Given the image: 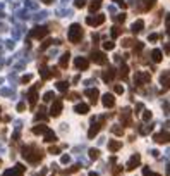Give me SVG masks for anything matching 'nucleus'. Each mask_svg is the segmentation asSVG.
Masks as SVG:
<instances>
[{
    "label": "nucleus",
    "mask_w": 170,
    "mask_h": 176,
    "mask_svg": "<svg viewBox=\"0 0 170 176\" xmlns=\"http://www.w3.org/2000/svg\"><path fill=\"white\" fill-rule=\"evenodd\" d=\"M43 150L40 147H36V145H26V147H22V157L26 159L29 164H38V162L43 159Z\"/></svg>",
    "instance_id": "f257e3e1"
},
{
    "label": "nucleus",
    "mask_w": 170,
    "mask_h": 176,
    "mask_svg": "<svg viewBox=\"0 0 170 176\" xmlns=\"http://www.w3.org/2000/svg\"><path fill=\"white\" fill-rule=\"evenodd\" d=\"M82 36H84V29L79 26V24H72L71 26V29H69V42L71 43H79L82 40Z\"/></svg>",
    "instance_id": "f03ea898"
},
{
    "label": "nucleus",
    "mask_w": 170,
    "mask_h": 176,
    "mask_svg": "<svg viewBox=\"0 0 170 176\" xmlns=\"http://www.w3.org/2000/svg\"><path fill=\"white\" fill-rule=\"evenodd\" d=\"M48 35V28L47 26H36V28L31 31V38H36V40H43L45 36Z\"/></svg>",
    "instance_id": "7ed1b4c3"
},
{
    "label": "nucleus",
    "mask_w": 170,
    "mask_h": 176,
    "mask_svg": "<svg viewBox=\"0 0 170 176\" xmlns=\"http://www.w3.org/2000/svg\"><path fill=\"white\" fill-rule=\"evenodd\" d=\"M24 171H26V168L22 164H16L12 169H7L2 176H24Z\"/></svg>",
    "instance_id": "20e7f679"
},
{
    "label": "nucleus",
    "mask_w": 170,
    "mask_h": 176,
    "mask_svg": "<svg viewBox=\"0 0 170 176\" xmlns=\"http://www.w3.org/2000/svg\"><path fill=\"white\" fill-rule=\"evenodd\" d=\"M91 61L95 64H107V55L103 54V52H100V50H95V52H91Z\"/></svg>",
    "instance_id": "39448f33"
},
{
    "label": "nucleus",
    "mask_w": 170,
    "mask_h": 176,
    "mask_svg": "<svg viewBox=\"0 0 170 176\" xmlns=\"http://www.w3.org/2000/svg\"><path fill=\"white\" fill-rule=\"evenodd\" d=\"M38 86H40V85H34L33 88L29 90V93H27V99H29V106H31V109H33V107L36 106V102H38Z\"/></svg>",
    "instance_id": "423d86ee"
},
{
    "label": "nucleus",
    "mask_w": 170,
    "mask_h": 176,
    "mask_svg": "<svg viewBox=\"0 0 170 176\" xmlns=\"http://www.w3.org/2000/svg\"><path fill=\"white\" fill-rule=\"evenodd\" d=\"M139 166H141V155L134 154L129 161H127V169H129V171H134V169L139 168Z\"/></svg>",
    "instance_id": "0eeeda50"
},
{
    "label": "nucleus",
    "mask_w": 170,
    "mask_h": 176,
    "mask_svg": "<svg viewBox=\"0 0 170 176\" xmlns=\"http://www.w3.org/2000/svg\"><path fill=\"white\" fill-rule=\"evenodd\" d=\"M74 66H76V67H77L79 71L88 69V66H89L88 57H76V59H74Z\"/></svg>",
    "instance_id": "6e6552de"
},
{
    "label": "nucleus",
    "mask_w": 170,
    "mask_h": 176,
    "mask_svg": "<svg viewBox=\"0 0 170 176\" xmlns=\"http://www.w3.org/2000/svg\"><path fill=\"white\" fill-rule=\"evenodd\" d=\"M62 100H53V104H52V107H50V116H53V118H57L59 114L62 112Z\"/></svg>",
    "instance_id": "1a4fd4ad"
},
{
    "label": "nucleus",
    "mask_w": 170,
    "mask_h": 176,
    "mask_svg": "<svg viewBox=\"0 0 170 176\" xmlns=\"http://www.w3.org/2000/svg\"><path fill=\"white\" fill-rule=\"evenodd\" d=\"M103 123H105V119H100L98 123H95L93 126L89 128V130H88V136H89V138H95L96 133H98V131L103 128Z\"/></svg>",
    "instance_id": "9d476101"
},
{
    "label": "nucleus",
    "mask_w": 170,
    "mask_h": 176,
    "mask_svg": "<svg viewBox=\"0 0 170 176\" xmlns=\"http://www.w3.org/2000/svg\"><path fill=\"white\" fill-rule=\"evenodd\" d=\"M102 104L107 107V109H112V107L115 106V97H114L112 93H105L102 97Z\"/></svg>",
    "instance_id": "9b49d317"
},
{
    "label": "nucleus",
    "mask_w": 170,
    "mask_h": 176,
    "mask_svg": "<svg viewBox=\"0 0 170 176\" xmlns=\"http://www.w3.org/2000/svg\"><path fill=\"white\" fill-rule=\"evenodd\" d=\"M150 73H136V76H134V81L136 85H143V83H150Z\"/></svg>",
    "instance_id": "f8f14e48"
},
{
    "label": "nucleus",
    "mask_w": 170,
    "mask_h": 176,
    "mask_svg": "<svg viewBox=\"0 0 170 176\" xmlns=\"http://www.w3.org/2000/svg\"><path fill=\"white\" fill-rule=\"evenodd\" d=\"M153 140L157 142V143H167V142L170 140V133H167V131L155 133V135H153Z\"/></svg>",
    "instance_id": "ddd939ff"
},
{
    "label": "nucleus",
    "mask_w": 170,
    "mask_h": 176,
    "mask_svg": "<svg viewBox=\"0 0 170 176\" xmlns=\"http://www.w3.org/2000/svg\"><path fill=\"white\" fill-rule=\"evenodd\" d=\"M103 21H105V16L103 14H96V16H93V17H88V19H86V22H88L89 26H100Z\"/></svg>",
    "instance_id": "4468645a"
},
{
    "label": "nucleus",
    "mask_w": 170,
    "mask_h": 176,
    "mask_svg": "<svg viewBox=\"0 0 170 176\" xmlns=\"http://www.w3.org/2000/svg\"><path fill=\"white\" fill-rule=\"evenodd\" d=\"M40 74H41V79H50V78L53 76V69H48V67H45V66H41Z\"/></svg>",
    "instance_id": "2eb2a0df"
},
{
    "label": "nucleus",
    "mask_w": 170,
    "mask_h": 176,
    "mask_svg": "<svg viewBox=\"0 0 170 176\" xmlns=\"http://www.w3.org/2000/svg\"><path fill=\"white\" fill-rule=\"evenodd\" d=\"M155 5V0H141V4H139V9L143 10V12H148L151 7Z\"/></svg>",
    "instance_id": "dca6fc26"
},
{
    "label": "nucleus",
    "mask_w": 170,
    "mask_h": 176,
    "mask_svg": "<svg viewBox=\"0 0 170 176\" xmlns=\"http://www.w3.org/2000/svg\"><path fill=\"white\" fill-rule=\"evenodd\" d=\"M120 121H122L124 126H129L131 124V109H125V111L120 114Z\"/></svg>",
    "instance_id": "f3484780"
},
{
    "label": "nucleus",
    "mask_w": 170,
    "mask_h": 176,
    "mask_svg": "<svg viewBox=\"0 0 170 176\" xmlns=\"http://www.w3.org/2000/svg\"><path fill=\"white\" fill-rule=\"evenodd\" d=\"M74 112H77V114H88L89 112V106H88V104H84V102H81V104H77V106L74 107Z\"/></svg>",
    "instance_id": "a211bd4d"
},
{
    "label": "nucleus",
    "mask_w": 170,
    "mask_h": 176,
    "mask_svg": "<svg viewBox=\"0 0 170 176\" xmlns=\"http://www.w3.org/2000/svg\"><path fill=\"white\" fill-rule=\"evenodd\" d=\"M48 130H50V128H48L47 124H38V126H33L31 131H33V135H45Z\"/></svg>",
    "instance_id": "6ab92c4d"
},
{
    "label": "nucleus",
    "mask_w": 170,
    "mask_h": 176,
    "mask_svg": "<svg viewBox=\"0 0 170 176\" xmlns=\"http://www.w3.org/2000/svg\"><path fill=\"white\" fill-rule=\"evenodd\" d=\"M151 59H153V62H162V59H163V54H162V50L155 49L153 52H151Z\"/></svg>",
    "instance_id": "aec40b11"
},
{
    "label": "nucleus",
    "mask_w": 170,
    "mask_h": 176,
    "mask_svg": "<svg viewBox=\"0 0 170 176\" xmlns=\"http://www.w3.org/2000/svg\"><path fill=\"white\" fill-rule=\"evenodd\" d=\"M69 59H71V54H69V52H65V54L60 57V61H59V66H60L62 69H65V67L69 66Z\"/></svg>",
    "instance_id": "412c9836"
},
{
    "label": "nucleus",
    "mask_w": 170,
    "mask_h": 176,
    "mask_svg": "<svg viewBox=\"0 0 170 176\" xmlns=\"http://www.w3.org/2000/svg\"><path fill=\"white\" fill-rule=\"evenodd\" d=\"M98 95H100V92H98L96 88L86 90V97H89V99H91V102H96V100H98Z\"/></svg>",
    "instance_id": "4be33fe9"
},
{
    "label": "nucleus",
    "mask_w": 170,
    "mask_h": 176,
    "mask_svg": "<svg viewBox=\"0 0 170 176\" xmlns=\"http://www.w3.org/2000/svg\"><path fill=\"white\" fill-rule=\"evenodd\" d=\"M120 147H122V143L119 140H112L108 143V150L110 152H117V150H120Z\"/></svg>",
    "instance_id": "5701e85b"
},
{
    "label": "nucleus",
    "mask_w": 170,
    "mask_h": 176,
    "mask_svg": "<svg viewBox=\"0 0 170 176\" xmlns=\"http://www.w3.org/2000/svg\"><path fill=\"white\" fill-rule=\"evenodd\" d=\"M43 136H45V142H48V143H53V142H57V135H55L52 130H48Z\"/></svg>",
    "instance_id": "b1692460"
},
{
    "label": "nucleus",
    "mask_w": 170,
    "mask_h": 176,
    "mask_svg": "<svg viewBox=\"0 0 170 176\" xmlns=\"http://www.w3.org/2000/svg\"><path fill=\"white\" fill-rule=\"evenodd\" d=\"M102 7V0H93L91 4L88 5V9H89V12H96L98 9Z\"/></svg>",
    "instance_id": "393cba45"
},
{
    "label": "nucleus",
    "mask_w": 170,
    "mask_h": 176,
    "mask_svg": "<svg viewBox=\"0 0 170 176\" xmlns=\"http://www.w3.org/2000/svg\"><path fill=\"white\" fill-rule=\"evenodd\" d=\"M144 28V22H143V19H137L134 24H132V33H139L141 29Z\"/></svg>",
    "instance_id": "a878e982"
},
{
    "label": "nucleus",
    "mask_w": 170,
    "mask_h": 176,
    "mask_svg": "<svg viewBox=\"0 0 170 176\" xmlns=\"http://www.w3.org/2000/svg\"><path fill=\"white\" fill-rule=\"evenodd\" d=\"M112 76H115V69H108L107 73H103V79H105L107 83L112 81Z\"/></svg>",
    "instance_id": "bb28decb"
},
{
    "label": "nucleus",
    "mask_w": 170,
    "mask_h": 176,
    "mask_svg": "<svg viewBox=\"0 0 170 176\" xmlns=\"http://www.w3.org/2000/svg\"><path fill=\"white\" fill-rule=\"evenodd\" d=\"M57 90H59V92H67L69 83L67 81H59V83H57Z\"/></svg>",
    "instance_id": "cd10ccee"
},
{
    "label": "nucleus",
    "mask_w": 170,
    "mask_h": 176,
    "mask_svg": "<svg viewBox=\"0 0 170 176\" xmlns=\"http://www.w3.org/2000/svg\"><path fill=\"white\" fill-rule=\"evenodd\" d=\"M143 176H162V175H158V173H153L150 168H143Z\"/></svg>",
    "instance_id": "c85d7f7f"
},
{
    "label": "nucleus",
    "mask_w": 170,
    "mask_h": 176,
    "mask_svg": "<svg viewBox=\"0 0 170 176\" xmlns=\"http://www.w3.org/2000/svg\"><path fill=\"white\" fill-rule=\"evenodd\" d=\"M53 92H47L45 93V95H43V102H52V100H53Z\"/></svg>",
    "instance_id": "c756f323"
},
{
    "label": "nucleus",
    "mask_w": 170,
    "mask_h": 176,
    "mask_svg": "<svg viewBox=\"0 0 170 176\" xmlns=\"http://www.w3.org/2000/svg\"><path fill=\"white\" fill-rule=\"evenodd\" d=\"M98 155H100V150H98V148H89V157H91V159H98Z\"/></svg>",
    "instance_id": "7c9ffc66"
},
{
    "label": "nucleus",
    "mask_w": 170,
    "mask_h": 176,
    "mask_svg": "<svg viewBox=\"0 0 170 176\" xmlns=\"http://www.w3.org/2000/svg\"><path fill=\"white\" fill-rule=\"evenodd\" d=\"M112 133L117 135V136H122V135H124V130H122V128H119V126H114V128H112Z\"/></svg>",
    "instance_id": "2f4dec72"
},
{
    "label": "nucleus",
    "mask_w": 170,
    "mask_h": 176,
    "mask_svg": "<svg viewBox=\"0 0 170 176\" xmlns=\"http://www.w3.org/2000/svg\"><path fill=\"white\" fill-rule=\"evenodd\" d=\"M132 45H134V42H132L131 38H124L122 40V47H125V49H127V47H132Z\"/></svg>",
    "instance_id": "473e14b6"
},
{
    "label": "nucleus",
    "mask_w": 170,
    "mask_h": 176,
    "mask_svg": "<svg viewBox=\"0 0 170 176\" xmlns=\"http://www.w3.org/2000/svg\"><path fill=\"white\" fill-rule=\"evenodd\" d=\"M114 47H115V43H114V42H105V43H103V49H105V50H112Z\"/></svg>",
    "instance_id": "72a5a7b5"
},
{
    "label": "nucleus",
    "mask_w": 170,
    "mask_h": 176,
    "mask_svg": "<svg viewBox=\"0 0 170 176\" xmlns=\"http://www.w3.org/2000/svg\"><path fill=\"white\" fill-rule=\"evenodd\" d=\"M150 131H151V126H146V128L141 126V128H139V133H141V135H148Z\"/></svg>",
    "instance_id": "f704fd0d"
},
{
    "label": "nucleus",
    "mask_w": 170,
    "mask_h": 176,
    "mask_svg": "<svg viewBox=\"0 0 170 176\" xmlns=\"http://www.w3.org/2000/svg\"><path fill=\"white\" fill-rule=\"evenodd\" d=\"M31 79H33V76H31V74H26V76L21 78V83H29Z\"/></svg>",
    "instance_id": "c9c22d12"
},
{
    "label": "nucleus",
    "mask_w": 170,
    "mask_h": 176,
    "mask_svg": "<svg viewBox=\"0 0 170 176\" xmlns=\"http://www.w3.org/2000/svg\"><path fill=\"white\" fill-rule=\"evenodd\" d=\"M114 92H115L117 95H122V93H124V88L120 86V85H117V86H114Z\"/></svg>",
    "instance_id": "e433bc0d"
},
{
    "label": "nucleus",
    "mask_w": 170,
    "mask_h": 176,
    "mask_svg": "<svg viewBox=\"0 0 170 176\" xmlns=\"http://www.w3.org/2000/svg\"><path fill=\"white\" fill-rule=\"evenodd\" d=\"M77 171H79V164H74V166H72V168H71V169H67L65 173H67V175H69V173H77Z\"/></svg>",
    "instance_id": "4c0bfd02"
},
{
    "label": "nucleus",
    "mask_w": 170,
    "mask_h": 176,
    "mask_svg": "<svg viewBox=\"0 0 170 176\" xmlns=\"http://www.w3.org/2000/svg\"><path fill=\"white\" fill-rule=\"evenodd\" d=\"M120 76L122 78L127 76V66H125V64H122V67H120Z\"/></svg>",
    "instance_id": "58836bf2"
},
{
    "label": "nucleus",
    "mask_w": 170,
    "mask_h": 176,
    "mask_svg": "<svg viewBox=\"0 0 170 176\" xmlns=\"http://www.w3.org/2000/svg\"><path fill=\"white\" fill-rule=\"evenodd\" d=\"M120 173H122V169L119 168V166H115V168L112 169V175L114 176H120Z\"/></svg>",
    "instance_id": "ea45409f"
},
{
    "label": "nucleus",
    "mask_w": 170,
    "mask_h": 176,
    "mask_svg": "<svg viewBox=\"0 0 170 176\" xmlns=\"http://www.w3.org/2000/svg\"><path fill=\"white\" fill-rule=\"evenodd\" d=\"M50 43H52V40H45V42H43V45L40 47V50L43 52L45 49H48V47H50Z\"/></svg>",
    "instance_id": "a19ab883"
},
{
    "label": "nucleus",
    "mask_w": 170,
    "mask_h": 176,
    "mask_svg": "<svg viewBox=\"0 0 170 176\" xmlns=\"http://www.w3.org/2000/svg\"><path fill=\"white\" fill-rule=\"evenodd\" d=\"M48 152H50V154H59V152H60V148H59V147H53V145H52V147L48 148Z\"/></svg>",
    "instance_id": "79ce46f5"
},
{
    "label": "nucleus",
    "mask_w": 170,
    "mask_h": 176,
    "mask_svg": "<svg viewBox=\"0 0 170 176\" xmlns=\"http://www.w3.org/2000/svg\"><path fill=\"white\" fill-rule=\"evenodd\" d=\"M151 119V112L150 111H144V114H143V121H150Z\"/></svg>",
    "instance_id": "37998d69"
},
{
    "label": "nucleus",
    "mask_w": 170,
    "mask_h": 176,
    "mask_svg": "<svg viewBox=\"0 0 170 176\" xmlns=\"http://www.w3.org/2000/svg\"><path fill=\"white\" fill-rule=\"evenodd\" d=\"M60 162H62V164H69V162H71V157H69V155H62Z\"/></svg>",
    "instance_id": "c03bdc74"
},
{
    "label": "nucleus",
    "mask_w": 170,
    "mask_h": 176,
    "mask_svg": "<svg viewBox=\"0 0 170 176\" xmlns=\"http://www.w3.org/2000/svg\"><path fill=\"white\" fill-rule=\"evenodd\" d=\"M120 35V28H115V26H114V28H112V36H119Z\"/></svg>",
    "instance_id": "a18cd8bd"
},
{
    "label": "nucleus",
    "mask_w": 170,
    "mask_h": 176,
    "mask_svg": "<svg viewBox=\"0 0 170 176\" xmlns=\"http://www.w3.org/2000/svg\"><path fill=\"white\" fill-rule=\"evenodd\" d=\"M158 38H160V36H158V35H155V33H153V35H150V36H148V40H150V42H157Z\"/></svg>",
    "instance_id": "49530a36"
},
{
    "label": "nucleus",
    "mask_w": 170,
    "mask_h": 176,
    "mask_svg": "<svg viewBox=\"0 0 170 176\" xmlns=\"http://www.w3.org/2000/svg\"><path fill=\"white\" fill-rule=\"evenodd\" d=\"M125 21V14H119L117 16V22H124Z\"/></svg>",
    "instance_id": "de8ad7c7"
},
{
    "label": "nucleus",
    "mask_w": 170,
    "mask_h": 176,
    "mask_svg": "<svg viewBox=\"0 0 170 176\" xmlns=\"http://www.w3.org/2000/svg\"><path fill=\"white\" fill-rule=\"evenodd\" d=\"M77 97H79V95H77V93L74 92V93H69V97H67V99H69V100H76Z\"/></svg>",
    "instance_id": "09e8293b"
},
{
    "label": "nucleus",
    "mask_w": 170,
    "mask_h": 176,
    "mask_svg": "<svg viewBox=\"0 0 170 176\" xmlns=\"http://www.w3.org/2000/svg\"><path fill=\"white\" fill-rule=\"evenodd\" d=\"M76 7H84V0H77V2H76Z\"/></svg>",
    "instance_id": "8fccbe9b"
},
{
    "label": "nucleus",
    "mask_w": 170,
    "mask_h": 176,
    "mask_svg": "<svg viewBox=\"0 0 170 176\" xmlns=\"http://www.w3.org/2000/svg\"><path fill=\"white\" fill-rule=\"evenodd\" d=\"M117 4H119V5H120L122 9H125V7H127V4H125L124 0H117Z\"/></svg>",
    "instance_id": "3c124183"
},
{
    "label": "nucleus",
    "mask_w": 170,
    "mask_h": 176,
    "mask_svg": "<svg viewBox=\"0 0 170 176\" xmlns=\"http://www.w3.org/2000/svg\"><path fill=\"white\" fill-rule=\"evenodd\" d=\"M141 49H143V43H139V42H137V45L134 47V52H139Z\"/></svg>",
    "instance_id": "603ef678"
},
{
    "label": "nucleus",
    "mask_w": 170,
    "mask_h": 176,
    "mask_svg": "<svg viewBox=\"0 0 170 176\" xmlns=\"http://www.w3.org/2000/svg\"><path fill=\"white\" fill-rule=\"evenodd\" d=\"M24 109H26L24 104H17V111H24Z\"/></svg>",
    "instance_id": "864d4df0"
},
{
    "label": "nucleus",
    "mask_w": 170,
    "mask_h": 176,
    "mask_svg": "<svg viewBox=\"0 0 170 176\" xmlns=\"http://www.w3.org/2000/svg\"><path fill=\"white\" fill-rule=\"evenodd\" d=\"M165 22H167V28H169V33H170V14L167 16V21Z\"/></svg>",
    "instance_id": "5fc2aeb1"
},
{
    "label": "nucleus",
    "mask_w": 170,
    "mask_h": 176,
    "mask_svg": "<svg viewBox=\"0 0 170 176\" xmlns=\"http://www.w3.org/2000/svg\"><path fill=\"white\" fill-rule=\"evenodd\" d=\"M165 52H167V54H170V45H165Z\"/></svg>",
    "instance_id": "6e6d98bb"
},
{
    "label": "nucleus",
    "mask_w": 170,
    "mask_h": 176,
    "mask_svg": "<svg viewBox=\"0 0 170 176\" xmlns=\"http://www.w3.org/2000/svg\"><path fill=\"white\" fill-rule=\"evenodd\" d=\"M43 2H45V4H52V2H53V0H43Z\"/></svg>",
    "instance_id": "4d7b16f0"
},
{
    "label": "nucleus",
    "mask_w": 170,
    "mask_h": 176,
    "mask_svg": "<svg viewBox=\"0 0 170 176\" xmlns=\"http://www.w3.org/2000/svg\"><path fill=\"white\" fill-rule=\"evenodd\" d=\"M89 176H98V175H96V173H89Z\"/></svg>",
    "instance_id": "13d9d810"
},
{
    "label": "nucleus",
    "mask_w": 170,
    "mask_h": 176,
    "mask_svg": "<svg viewBox=\"0 0 170 176\" xmlns=\"http://www.w3.org/2000/svg\"><path fill=\"white\" fill-rule=\"evenodd\" d=\"M0 112H2V111H0Z\"/></svg>",
    "instance_id": "bf43d9fd"
}]
</instances>
